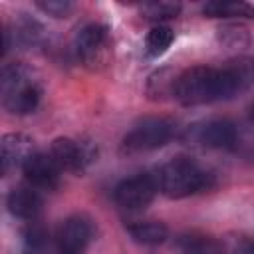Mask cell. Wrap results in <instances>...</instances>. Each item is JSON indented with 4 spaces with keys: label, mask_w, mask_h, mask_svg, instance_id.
Returning a JSON list of instances; mask_svg holds the SVG:
<instances>
[{
    "label": "cell",
    "mask_w": 254,
    "mask_h": 254,
    "mask_svg": "<svg viewBox=\"0 0 254 254\" xmlns=\"http://www.w3.org/2000/svg\"><path fill=\"white\" fill-rule=\"evenodd\" d=\"M155 181L157 189L169 198H185L212 187V175L187 157H177L161 165Z\"/></svg>",
    "instance_id": "1"
},
{
    "label": "cell",
    "mask_w": 254,
    "mask_h": 254,
    "mask_svg": "<svg viewBox=\"0 0 254 254\" xmlns=\"http://www.w3.org/2000/svg\"><path fill=\"white\" fill-rule=\"evenodd\" d=\"M0 85H2V103L6 111H10L12 115H28L38 107L42 89L24 64L20 62L6 64L2 67Z\"/></svg>",
    "instance_id": "2"
},
{
    "label": "cell",
    "mask_w": 254,
    "mask_h": 254,
    "mask_svg": "<svg viewBox=\"0 0 254 254\" xmlns=\"http://www.w3.org/2000/svg\"><path fill=\"white\" fill-rule=\"evenodd\" d=\"M175 135V123L165 117H145L133 125V129L123 137L121 151L127 155L155 151L167 145Z\"/></svg>",
    "instance_id": "3"
},
{
    "label": "cell",
    "mask_w": 254,
    "mask_h": 254,
    "mask_svg": "<svg viewBox=\"0 0 254 254\" xmlns=\"http://www.w3.org/2000/svg\"><path fill=\"white\" fill-rule=\"evenodd\" d=\"M77 60L89 69H101L111 56V36L103 24L91 22L77 30L73 40Z\"/></svg>",
    "instance_id": "4"
},
{
    "label": "cell",
    "mask_w": 254,
    "mask_h": 254,
    "mask_svg": "<svg viewBox=\"0 0 254 254\" xmlns=\"http://www.w3.org/2000/svg\"><path fill=\"white\" fill-rule=\"evenodd\" d=\"M50 157L62 171L69 173H83L87 165L95 159L93 145L85 141H75L69 137H58L50 145Z\"/></svg>",
    "instance_id": "5"
},
{
    "label": "cell",
    "mask_w": 254,
    "mask_h": 254,
    "mask_svg": "<svg viewBox=\"0 0 254 254\" xmlns=\"http://www.w3.org/2000/svg\"><path fill=\"white\" fill-rule=\"evenodd\" d=\"M155 175H135L115 187V202L125 210H143L157 194Z\"/></svg>",
    "instance_id": "6"
},
{
    "label": "cell",
    "mask_w": 254,
    "mask_h": 254,
    "mask_svg": "<svg viewBox=\"0 0 254 254\" xmlns=\"http://www.w3.org/2000/svg\"><path fill=\"white\" fill-rule=\"evenodd\" d=\"M93 238V224L83 214H71L64 218L56 230L58 250L64 254H81Z\"/></svg>",
    "instance_id": "7"
},
{
    "label": "cell",
    "mask_w": 254,
    "mask_h": 254,
    "mask_svg": "<svg viewBox=\"0 0 254 254\" xmlns=\"http://www.w3.org/2000/svg\"><path fill=\"white\" fill-rule=\"evenodd\" d=\"M22 171H24V177H26L28 185L34 187V189H42V190L56 189L58 183H60V173H62V169L56 165V161L50 157V153L48 155L34 153L26 161Z\"/></svg>",
    "instance_id": "8"
},
{
    "label": "cell",
    "mask_w": 254,
    "mask_h": 254,
    "mask_svg": "<svg viewBox=\"0 0 254 254\" xmlns=\"http://www.w3.org/2000/svg\"><path fill=\"white\" fill-rule=\"evenodd\" d=\"M34 141L24 133H8L0 143V163L2 173L8 175L16 167H24L26 161L34 155Z\"/></svg>",
    "instance_id": "9"
},
{
    "label": "cell",
    "mask_w": 254,
    "mask_h": 254,
    "mask_svg": "<svg viewBox=\"0 0 254 254\" xmlns=\"http://www.w3.org/2000/svg\"><path fill=\"white\" fill-rule=\"evenodd\" d=\"M198 141L204 145V147H210V149H232L236 145V127L232 121L228 119H212V121H206L198 133H196Z\"/></svg>",
    "instance_id": "10"
},
{
    "label": "cell",
    "mask_w": 254,
    "mask_h": 254,
    "mask_svg": "<svg viewBox=\"0 0 254 254\" xmlns=\"http://www.w3.org/2000/svg\"><path fill=\"white\" fill-rule=\"evenodd\" d=\"M6 204H8V210L16 216V218H22V220H36L40 208H42V198L38 194V189L34 187H14L10 192H8V198H6Z\"/></svg>",
    "instance_id": "11"
},
{
    "label": "cell",
    "mask_w": 254,
    "mask_h": 254,
    "mask_svg": "<svg viewBox=\"0 0 254 254\" xmlns=\"http://www.w3.org/2000/svg\"><path fill=\"white\" fill-rule=\"evenodd\" d=\"M179 73H175L171 67H161L155 69L147 77L145 93L151 101H165L169 97H175V87H177Z\"/></svg>",
    "instance_id": "12"
},
{
    "label": "cell",
    "mask_w": 254,
    "mask_h": 254,
    "mask_svg": "<svg viewBox=\"0 0 254 254\" xmlns=\"http://www.w3.org/2000/svg\"><path fill=\"white\" fill-rule=\"evenodd\" d=\"M127 232L137 244H143V246H159L169 236L167 224L159 222V220H137V222H131V224H127Z\"/></svg>",
    "instance_id": "13"
},
{
    "label": "cell",
    "mask_w": 254,
    "mask_h": 254,
    "mask_svg": "<svg viewBox=\"0 0 254 254\" xmlns=\"http://www.w3.org/2000/svg\"><path fill=\"white\" fill-rule=\"evenodd\" d=\"M202 14L208 18H246L254 20V6L246 2H206Z\"/></svg>",
    "instance_id": "14"
},
{
    "label": "cell",
    "mask_w": 254,
    "mask_h": 254,
    "mask_svg": "<svg viewBox=\"0 0 254 254\" xmlns=\"http://www.w3.org/2000/svg\"><path fill=\"white\" fill-rule=\"evenodd\" d=\"M12 34H14L16 42L26 48H32V46H38L44 42V26L26 14H22V18L16 20Z\"/></svg>",
    "instance_id": "15"
},
{
    "label": "cell",
    "mask_w": 254,
    "mask_h": 254,
    "mask_svg": "<svg viewBox=\"0 0 254 254\" xmlns=\"http://www.w3.org/2000/svg\"><path fill=\"white\" fill-rule=\"evenodd\" d=\"M173 40H175V32L169 26H165V24L153 26L149 30L147 38H145V54H147V58H159V56H163L171 48Z\"/></svg>",
    "instance_id": "16"
},
{
    "label": "cell",
    "mask_w": 254,
    "mask_h": 254,
    "mask_svg": "<svg viewBox=\"0 0 254 254\" xmlns=\"http://www.w3.org/2000/svg\"><path fill=\"white\" fill-rule=\"evenodd\" d=\"M179 12H181V4L177 2H149L141 6V16L149 22H155V26L165 20L177 18Z\"/></svg>",
    "instance_id": "17"
},
{
    "label": "cell",
    "mask_w": 254,
    "mask_h": 254,
    "mask_svg": "<svg viewBox=\"0 0 254 254\" xmlns=\"http://www.w3.org/2000/svg\"><path fill=\"white\" fill-rule=\"evenodd\" d=\"M218 42L226 48H244L248 46L250 42V36H248V30L242 26V24H224L218 28Z\"/></svg>",
    "instance_id": "18"
},
{
    "label": "cell",
    "mask_w": 254,
    "mask_h": 254,
    "mask_svg": "<svg viewBox=\"0 0 254 254\" xmlns=\"http://www.w3.org/2000/svg\"><path fill=\"white\" fill-rule=\"evenodd\" d=\"M185 254H224V246L210 236L192 238L185 246Z\"/></svg>",
    "instance_id": "19"
},
{
    "label": "cell",
    "mask_w": 254,
    "mask_h": 254,
    "mask_svg": "<svg viewBox=\"0 0 254 254\" xmlns=\"http://www.w3.org/2000/svg\"><path fill=\"white\" fill-rule=\"evenodd\" d=\"M22 236H24V242L28 244V248H32V250L42 248L46 244V240H48L46 228L40 222H36V220H30L28 222V226L22 230Z\"/></svg>",
    "instance_id": "20"
},
{
    "label": "cell",
    "mask_w": 254,
    "mask_h": 254,
    "mask_svg": "<svg viewBox=\"0 0 254 254\" xmlns=\"http://www.w3.org/2000/svg\"><path fill=\"white\" fill-rule=\"evenodd\" d=\"M36 8H40L44 14L54 18H67L73 10V4L67 0H44V2H36Z\"/></svg>",
    "instance_id": "21"
},
{
    "label": "cell",
    "mask_w": 254,
    "mask_h": 254,
    "mask_svg": "<svg viewBox=\"0 0 254 254\" xmlns=\"http://www.w3.org/2000/svg\"><path fill=\"white\" fill-rule=\"evenodd\" d=\"M246 254H254V240L250 242V246H248V252Z\"/></svg>",
    "instance_id": "22"
},
{
    "label": "cell",
    "mask_w": 254,
    "mask_h": 254,
    "mask_svg": "<svg viewBox=\"0 0 254 254\" xmlns=\"http://www.w3.org/2000/svg\"><path fill=\"white\" fill-rule=\"evenodd\" d=\"M250 117H252V121H254V103H252V109H250Z\"/></svg>",
    "instance_id": "23"
}]
</instances>
